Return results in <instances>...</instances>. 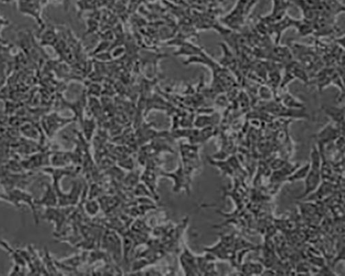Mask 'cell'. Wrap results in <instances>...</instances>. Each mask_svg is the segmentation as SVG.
Listing matches in <instances>:
<instances>
[{
  "instance_id": "6da1fadb",
  "label": "cell",
  "mask_w": 345,
  "mask_h": 276,
  "mask_svg": "<svg viewBox=\"0 0 345 276\" xmlns=\"http://www.w3.org/2000/svg\"><path fill=\"white\" fill-rule=\"evenodd\" d=\"M310 167L308 170L305 180V189L303 192V194L300 195L301 198L307 196L311 194L314 191L317 189L320 185L321 180V159L319 155L318 151L316 147H314L312 149L311 154V162L309 163Z\"/></svg>"
},
{
  "instance_id": "7a4b0ae2",
  "label": "cell",
  "mask_w": 345,
  "mask_h": 276,
  "mask_svg": "<svg viewBox=\"0 0 345 276\" xmlns=\"http://www.w3.org/2000/svg\"><path fill=\"white\" fill-rule=\"evenodd\" d=\"M72 209V206H62V208H57L56 206L47 207L46 208L42 218L54 222L56 233H59L63 226H65V222H67Z\"/></svg>"
},
{
  "instance_id": "3957f363",
  "label": "cell",
  "mask_w": 345,
  "mask_h": 276,
  "mask_svg": "<svg viewBox=\"0 0 345 276\" xmlns=\"http://www.w3.org/2000/svg\"><path fill=\"white\" fill-rule=\"evenodd\" d=\"M4 200L8 201L17 207H20L21 202L28 203L31 209L34 212L35 220L36 222H38L37 213H36V205L32 195L29 194L27 192L22 191L21 189H12L7 190Z\"/></svg>"
},
{
  "instance_id": "277c9868",
  "label": "cell",
  "mask_w": 345,
  "mask_h": 276,
  "mask_svg": "<svg viewBox=\"0 0 345 276\" xmlns=\"http://www.w3.org/2000/svg\"><path fill=\"white\" fill-rule=\"evenodd\" d=\"M180 263L186 275H200L198 270V257L193 255L187 246H184L182 250L180 256Z\"/></svg>"
},
{
  "instance_id": "5b68a950",
  "label": "cell",
  "mask_w": 345,
  "mask_h": 276,
  "mask_svg": "<svg viewBox=\"0 0 345 276\" xmlns=\"http://www.w3.org/2000/svg\"><path fill=\"white\" fill-rule=\"evenodd\" d=\"M167 178H172L174 182V189L176 191H180L182 189L188 190L190 189L191 175L184 169L183 166L180 164L178 170L173 173H164L163 174Z\"/></svg>"
},
{
  "instance_id": "8992f818",
  "label": "cell",
  "mask_w": 345,
  "mask_h": 276,
  "mask_svg": "<svg viewBox=\"0 0 345 276\" xmlns=\"http://www.w3.org/2000/svg\"><path fill=\"white\" fill-rule=\"evenodd\" d=\"M35 204L36 206H45L46 208L58 206V195L54 186L47 184L44 195L40 200H35Z\"/></svg>"
},
{
  "instance_id": "52a82bcc",
  "label": "cell",
  "mask_w": 345,
  "mask_h": 276,
  "mask_svg": "<svg viewBox=\"0 0 345 276\" xmlns=\"http://www.w3.org/2000/svg\"><path fill=\"white\" fill-rule=\"evenodd\" d=\"M323 110L337 125L344 124V107H323Z\"/></svg>"
},
{
  "instance_id": "ba28073f",
  "label": "cell",
  "mask_w": 345,
  "mask_h": 276,
  "mask_svg": "<svg viewBox=\"0 0 345 276\" xmlns=\"http://www.w3.org/2000/svg\"><path fill=\"white\" fill-rule=\"evenodd\" d=\"M280 103L282 104V105H284L286 108H289V109H293H293H297V108L302 109V104L287 92L282 93V95L280 96Z\"/></svg>"
},
{
  "instance_id": "9c48e42d",
  "label": "cell",
  "mask_w": 345,
  "mask_h": 276,
  "mask_svg": "<svg viewBox=\"0 0 345 276\" xmlns=\"http://www.w3.org/2000/svg\"><path fill=\"white\" fill-rule=\"evenodd\" d=\"M309 167V164H306L304 167L301 168V169L295 171L291 176L289 177L288 180L291 181V182H295V181L302 180V179L304 180L306 175H307Z\"/></svg>"
}]
</instances>
